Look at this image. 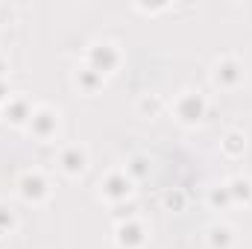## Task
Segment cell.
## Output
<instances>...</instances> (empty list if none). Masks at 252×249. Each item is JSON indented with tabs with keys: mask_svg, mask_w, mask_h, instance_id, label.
<instances>
[{
	"mask_svg": "<svg viewBox=\"0 0 252 249\" xmlns=\"http://www.w3.org/2000/svg\"><path fill=\"white\" fill-rule=\"evenodd\" d=\"M9 115H12V124H24L27 118H32V115L27 112V103H12Z\"/></svg>",
	"mask_w": 252,
	"mask_h": 249,
	"instance_id": "9c48e42d",
	"label": "cell"
},
{
	"mask_svg": "<svg viewBox=\"0 0 252 249\" xmlns=\"http://www.w3.org/2000/svg\"><path fill=\"white\" fill-rule=\"evenodd\" d=\"M244 73H241V67H238V62H223L217 64V82H223V85H235L238 79H241Z\"/></svg>",
	"mask_w": 252,
	"mask_h": 249,
	"instance_id": "5b68a950",
	"label": "cell"
},
{
	"mask_svg": "<svg viewBox=\"0 0 252 249\" xmlns=\"http://www.w3.org/2000/svg\"><path fill=\"white\" fill-rule=\"evenodd\" d=\"M62 167L67 170V173H79L82 167H85V153L82 150H64V156H62Z\"/></svg>",
	"mask_w": 252,
	"mask_h": 249,
	"instance_id": "8992f818",
	"label": "cell"
},
{
	"mask_svg": "<svg viewBox=\"0 0 252 249\" xmlns=\"http://www.w3.org/2000/svg\"><path fill=\"white\" fill-rule=\"evenodd\" d=\"M3 94H6V88H3V85H0V97H3Z\"/></svg>",
	"mask_w": 252,
	"mask_h": 249,
	"instance_id": "4fadbf2b",
	"label": "cell"
},
{
	"mask_svg": "<svg viewBox=\"0 0 252 249\" xmlns=\"http://www.w3.org/2000/svg\"><path fill=\"white\" fill-rule=\"evenodd\" d=\"M21 193H24L27 199H41V196L47 193V182H44L38 173H27V176L21 179Z\"/></svg>",
	"mask_w": 252,
	"mask_h": 249,
	"instance_id": "3957f363",
	"label": "cell"
},
{
	"mask_svg": "<svg viewBox=\"0 0 252 249\" xmlns=\"http://www.w3.org/2000/svg\"><path fill=\"white\" fill-rule=\"evenodd\" d=\"M91 67L88 70H94V73H109V70H115V64H118V53H115V47H109V44H100V47H94L91 50Z\"/></svg>",
	"mask_w": 252,
	"mask_h": 249,
	"instance_id": "6da1fadb",
	"label": "cell"
},
{
	"mask_svg": "<svg viewBox=\"0 0 252 249\" xmlns=\"http://www.w3.org/2000/svg\"><path fill=\"white\" fill-rule=\"evenodd\" d=\"M141 241H144V235L138 226H121V244L124 247H138Z\"/></svg>",
	"mask_w": 252,
	"mask_h": 249,
	"instance_id": "ba28073f",
	"label": "cell"
},
{
	"mask_svg": "<svg viewBox=\"0 0 252 249\" xmlns=\"http://www.w3.org/2000/svg\"><path fill=\"white\" fill-rule=\"evenodd\" d=\"M103 193H106V196H112V199H124L126 193H129V179L121 176V173L109 176V179H106V185H103Z\"/></svg>",
	"mask_w": 252,
	"mask_h": 249,
	"instance_id": "277c9868",
	"label": "cell"
},
{
	"mask_svg": "<svg viewBox=\"0 0 252 249\" xmlns=\"http://www.w3.org/2000/svg\"><path fill=\"white\" fill-rule=\"evenodd\" d=\"M12 223V214H6V208L0 205V226H9Z\"/></svg>",
	"mask_w": 252,
	"mask_h": 249,
	"instance_id": "7c38bea8",
	"label": "cell"
},
{
	"mask_svg": "<svg viewBox=\"0 0 252 249\" xmlns=\"http://www.w3.org/2000/svg\"><path fill=\"white\" fill-rule=\"evenodd\" d=\"M202 112H205V103H202V97H196V94H185L182 100H179V118L182 121H199L202 118Z\"/></svg>",
	"mask_w": 252,
	"mask_h": 249,
	"instance_id": "7a4b0ae2",
	"label": "cell"
},
{
	"mask_svg": "<svg viewBox=\"0 0 252 249\" xmlns=\"http://www.w3.org/2000/svg\"><path fill=\"white\" fill-rule=\"evenodd\" d=\"M241 147H244V141H241V135H229V138H226V150H229V153H238Z\"/></svg>",
	"mask_w": 252,
	"mask_h": 249,
	"instance_id": "8fae6325",
	"label": "cell"
},
{
	"mask_svg": "<svg viewBox=\"0 0 252 249\" xmlns=\"http://www.w3.org/2000/svg\"><path fill=\"white\" fill-rule=\"evenodd\" d=\"M32 129H35L41 138H47V135L56 129V118H53L50 112H38V115L32 118Z\"/></svg>",
	"mask_w": 252,
	"mask_h": 249,
	"instance_id": "52a82bcc",
	"label": "cell"
},
{
	"mask_svg": "<svg viewBox=\"0 0 252 249\" xmlns=\"http://www.w3.org/2000/svg\"><path fill=\"white\" fill-rule=\"evenodd\" d=\"M211 235H214V238H211L214 249H226L229 247V241H232V238H229V229H214Z\"/></svg>",
	"mask_w": 252,
	"mask_h": 249,
	"instance_id": "30bf717a",
	"label": "cell"
}]
</instances>
